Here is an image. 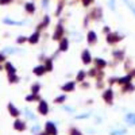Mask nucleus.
Listing matches in <instances>:
<instances>
[{
    "instance_id": "nucleus-1",
    "label": "nucleus",
    "mask_w": 135,
    "mask_h": 135,
    "mask_svg": "<svg viewBox=\"0 0 135 135\" xmlns=\"http://www.w3.org/2000/svg\"><path fill=\"white\" fill-rule=\"evenodd\" d=\"M46 131H47L50 135H55V134H57V130H55V127H54L53 123H47V124H46Z\"/></svg>"
},
{
    "instance_id": "nucleus-2",
    "label": "nucleus",
    "mask_w": 135,
    "mask_h": 135,
    "mask_svg": "<svg viewBox=\"0 0 135 135\" xmlns=\"http://www.w3.org/2000/svg\"><path fill=\"white\" fill-rule=\"evenodd\" d=\"M82 59H84V62L85 64H88L89 61H91V54H89V51L86 50V51H84V54H82Z\"/></svg>"
},
{
    "instance_id": "nucleus-3",
    "label": "nucleus",
    "mask_w": 135,
    "mask_h": 135,
    "mask_svg": "<svg viewBox=\"0 0 135 135\" xmlns=\"http://www.w3.org/2000/svg\"><path fill=\"white\" fill-rule=\"evenodd\" d=\"M39 111H41L42 113H46V112H47V105H46V103H45V101L41 103V105H39Z\"/></svg>"
},
{
    "instance_id": "nucleus-4",
    "label": "nucleus",
    "mask_w": 135,
    "mask_h": 135,
    "mask_svg": "<svg viewBox=\"0 0 135 135\" xmlns=\"http://www.w3.org/2000/svg\"><path fill=\"white\" fill-rule=\"evenodd\" d=\"M104 99H105L107 101H111V100H112V92H111V91H107V93L104 95Z\"/></svg>"
},
{
    "instance_id": "nucleus-5",
    "label": "nucleus",
    "mask_w": 135,
    "mask_h": 135,
    "mask_svg": "<svg viewBox=\"0 0 135 135\" xmlns=\"http://www.w3.org/2000/svg\"><path fill=\"white\" fill-rule=\"evenodd\" d=\"M88 41H91V42H95L96 41V35H95V32H89L88 34Z\"/></svg>"
},
{
    "instance_id": "nucleus-6",
    "label": "nucleus",
    "mask_w": 135,
    "mask_h": 135,
    "mask_svg": "<svg viewBox=\"0 0 135 135\" xmlns=\"http://www.w3.org/2000/svg\"><path fill=\"white\" fill-rule=\"evenodd\" d=\"M73 88H74V84H72V82H70V84H66V85H64V91H72Z\"/></svg>"
},
{
    "instance_id": "nucleus-7",
    "label": "nucleus",
    "mask_w": 135,
    "mask_h": 135,
    "mask_svg": "<svg viewBox=\"0 0 135 135\" xmlns=\"http://www.w3.org/2000/svg\"><path fill=\"white\" fill-rule=\"evenodd\" d=\"M66 47H68V41H66V39H64V41H62V43H61V50H66Z\"/></svg>"
},
{
    "instance_id": "nucleus-8",
    "label": "nucleus",
    "mask_w": 135,
    "mask_h": 135,
    "mask_svg": "<svg viewBox=\"0 0 135 135\" xmlns=\"http://www.w3.org/2000/svg\"><path fill=\"white\" fill-rule=\"evenodd\" d=\"M127 120L130 123H135V115H127Z\"/></svg>"
},
{
    "instance_id": "nucleus-9",
    "label": "nucleus",
    "mask_w": 135,
    "mask_h": 135,
    "mask_svg": "<svg viewBox=\"0 0 135 135\" xmlns=\"http://www.w3.org/2000/svg\"><path fill=\"white\" fill-rule=\"evenodd\" d=\"M15 127H16L18 130H23V128H24L23 123H20V122H16V123H15Z\"/></svg>"
},
{
    "instance_id": "nucleus-10",
    "label": "nucleus",
    "mask_w": 135,
    "mask_h": 135,
    "mask_svg": "<svg viewBox=\"0 0 135 135\" xmlns=\"http://www.w3.org/2000/svg\"><path fill=\"white\" fill-rule=\"evenodd\" d=\"M7 69H8L10 73H15V69H14V66H12L11 64H7Z\"/></svg>"
},
{
    "instance_id": "nucleus-11",
    "label": "nucleus",
    "mask_w": 135,
    "mask_h": 135,
    "mask_svg": "<svg viewBox=\"0 0 135 135\" xmlns=\"http://www.w3.org/2000/svg\"><path fill=\"white\" fill-rule=\"evenodd\" d=\"M43 70H45V68H41V66H39V68H37V69H35V73H37V74H42Z\"/></svg>"
},
{
    "instance_id": "nucleus-12",
    "label": "nucleus",
    "mask_w": 135,
    "mask_h": 135,
    "mask_svg": "<svg viewBox=\"0 0 135 135\" xmlns=\"http://www.w3.org/2000/svg\"><path fill=\"white\" fill-rule=\"evenodd\" d=\"M10 111L12 112V115H15V116H16V115H19V113H18V111H16V109L12 107V105H10Z\"/></svg>"
},
{
    "instance_id": "nucleus-13",
    "label": "nucleus",
    "mask_w": 135,
    "mask_h": 135,
    "mask_svg": "<svg viewBox=\"0 0 135 135\" xmlns=\"http://www.w3.org/2000/svg\"><path fill=\"white\" fill-rule=\"evenodd\" d=\"M38 41V34H34L31 37V39H30V42H37Z\"/></svg>"
},
{
    "instance_id": "nucleus-14",
    "label": "nucleus",
    "mask_w": 135,
    "mask_h": 135,
    "mask_svg": "<svg viewBox=\"0 0 135 135\" xmlns=\"http://www.w3.org/2000/svg\"><path fill=\"white\" fill-rule=\"evenodd\" d=\"M27 11H28V12H32V11H34V5L32 4H27Z\"/></svg>"
},
{
    "instance_id": "nucleus-15",
    "label": "nucleus",
    "mask_w": 135,
    "mask_h": 135,
    "mask_svg": "<svg viewBox=\"0 0 135 135\" xmlns=\"http://www.w3.org/2000/svg\"><path fill=\"white\" fill-rule=\"evenodd\" d=\"M97 65H99V66H104V65H105V62H104V61H101V59H97Z\"/></svg>"
},
{
    "instance_id": "nucleus-16",
    "label": "nucleus",
    "mask_w": 135,
    "mask_h": 135,
    "mask_svg": "<svg viewBox=\"0 0 135 135\" xmlns=\"http://www.w3.org/2000/svg\"><path fill=\"white\" fill-rule=\"evenodd\" d=\"M128 80H130V77H126V78H122V80H120V82L126 84V82H128Z\"/></svg>"
},
{
    "instance_id": "nucleus-17",
    "label": "nucleus",
    "mask_w": 135,
    "mask_h": 135,
    "mask_svg": "<svg viewBox=\"0 0 135 135\" xmlns=\"http://www.w3.org/2000/svg\"><path fill=\"white\" fill-rule=\"evenodd\" d=\"M124 131H116V132H112V135H123Z\"/></svg>"
},
{
    "instance_id": "nucleus-18",
    "label": "nucleus",
    "mask_w": 135,
    "mask_h": 135,
    "mask_svg": "<svg viewBox=\"0 0 135 135\" xmlns=\"http://www.w3.org/2000/svg\"><path fill=\"white\" fill-rule=\"evenodd\" d=\"M8 1H10V0H0V3H1V4H4V3H8Z\"/></svg>"
},
{
    "instance_id": "nucleus-19",
    "label": "nucleus",
    "mask_w": 135,
    "mask_h": 135,
    "mask_svg": "<svg viewBox=\"0 0 135 135\" xmlns=\"http://www.w3.org/2000/svg\"><path fill=\"white\" fill-rule=\"evenodd\" d=\"M73 135H80V132H77V131L74 130V131H73Z\"/></svg>"
},
{
    "instance_id": "nucleus-20",
    "label": "nucleus",
    "mask_w": 135,
    "mask_h": 135,
    "mask_svg": "<svg viewBox=\"0 0 135 135\" xmlns=\"http://www.w3.org/2000/svg\"><path fill=\"white\" fill-rule=\"evenodd\" d=\"M1 59H3V57H1V55H0V61H1Z\"/></svg>"
}]
</instances>
